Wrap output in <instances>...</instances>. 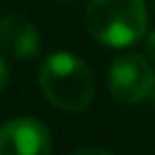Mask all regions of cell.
Masks as SVG:
<instances>
[{"label": "cell", "mask_w": 155, "mask_h": 155, "mask_svg": "<svg viewBox=\"0 0 155 155\" xmlns=\"http://www.w3.org/2000/svg\"><path fill=\"white\" fill-rule=\"evenodd\" d=\"M38 85L50 104L68 113L85 110L97 92V81L90 65L70 52H56L43 61Z\"/></svg>", "instance_id": "1"}, {"label": "cell", "mask_w": 155, "mask_h": 155, "mask_svg": "<svg viewBox=\"0 0 155 155\" xmlns=\"http://www.w3.org/2000/svg\"><path fill=\"white\" fill-rule=\"evenodd\" d=\"M148 25L144 0H90L85 27L94 41L108 47H128L144 38Z\"/></svg>", "instance_id": "2"}, {"label": "cell", "mask_w": 155, "mask_h": 155, "mask_svg": "<svg viewBox=\"0 0 155 155\" xmlns=\"http://www.w3.org/2000/svg\"><path fill=\"white\" fill-rule=\"evenodd\" d=\"M153 79H155V72L148 58L142 54H135V52H126L110 63L108 90L119 104L133 106L151 94Z\"/></svg>", "instance_id": "3"}, {"label": "cell", "mask_w": 155, "mask_h": 155, "mask_svg": "<svg viewBox=\"0 0 155 155\" xmlns=\"http://www.w3.org/2000/svg\"><path fill=\"white\" fill-rule=\"evenodd\" d=\"M0 155H52V135L34 117H16L0 128Z\"/></svg>", "instance_id": "4"}, {"label": "cell", "mask_w": 155, "mask_h": 155, "mask_svg": "<svg viewBox=\"0 0 155 155\" xmlns=\"http://www.w3.org/2000/svg\"><path fill=\"white\" fill-rule=\"evenodd\" d=\"M0 50L14 58H34L41 52V34L23 16L0 18Z\"/></svg>", "instance_id": "5"}, {"label": "cell", "mask_w": 155, "mask_h": 155, "mask_svg": "<svg viewBox=\"0 0 155 155\" xmlns=\"http://www.w3.org/2000/svg\"><path fill=\"white\" fill-rule=\"evenodd\" d=\"M7 83H9V65H7V61L0 56V92L7 88Z\"/></svg>", "instance_id": "6"}, {"label": "cell", "mask_w": 155, "mask_h": 155, "mask_svg": "<svg viewBox=\"0 0 155 155\" xmlns=\"http://www.w3.org/2000/svg\"><path fill=\"white\" fill-rule=\"evenodd\" d=\"M146 56H148V63L155 65V31L146 36Z\"/></svg>", "instance_id": "7"}, {"label": "cell", "mask_w": 155, "mask_h": 155, "mask_svg": "<svg viewBox=\"0 0 155 155\" xmlns=\"http://www.w3.org/2000/svg\"><path fill=\"white\" fill-rule=\"evenodd\" d=\"M72 155H113V153H110V151H104V148L88 146V148H79V151H74Z\"/></svg>", "instance_id": "8"}]
</instances>
